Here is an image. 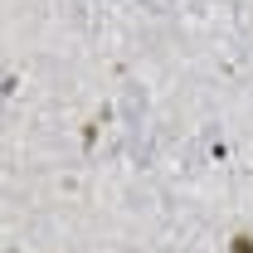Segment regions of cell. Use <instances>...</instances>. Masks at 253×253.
I'll list each match as a JSON object with an SVG mask.
<instances>
[{
	"label": "cell",
	"mask_w": 253,
	"mask_h": 253,
	"mask_svg": "<svg viewBox=\"0 0 253 253\" xmlns=\"http://www.w3.org/2000/svg\"><path fill=\"white\" fill-rule=\"evenodd\" d=\"M224 253H253V229H234L229 244H224Z\"/></svg>",
	"instance_id": "cell-2"
},
{
	"label": "cell",
	"mask_w": 253,
	"mask_h": 253,
	"mask_svg": "<svg viewBox=\"0 0 253 253\" xmlns=\"http://www.w3.org/2000/svg\"><path fill=\"white\" fill-rule=\"evenodd\" d=\"M97 131H102V117H88L83 131H78V136H83V156H93V151H97Z\"/></svg>",
	"instance_id": "cell-1"
}]
</instances>
